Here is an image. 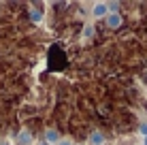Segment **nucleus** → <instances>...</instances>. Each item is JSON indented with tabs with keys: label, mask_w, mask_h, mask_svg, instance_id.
I'll return each instance as SVG.
<instances>
[{
	"label": "nucleus",
	"mask_w": 147,
	"mask_h": 145,
	"mask_svg": "<svg viewBox=\"0 0 147 145\" xmlns=\"http://www.w3.org/2000/svg\"><path fill=\"white\" fill-rule=\"evenodd\" d=\"M30 19H32L34 24H38L40 19H43V11H40V9H30Z\"/></svg>",
	"instance_id": "6"
},
{
	"label": "nucleus",
	"mask_w": 147,
	"mask_h": 145,
	"mask_svg": "<svg viewBox=\"0 0 147 145\" xmlns=\"http://www.w3.org/2000/svg\"><path fill=\"white\" fill-rule=\"evenodd\" d=\"M58 141H60L58 130H53V128H47V130H45V143H47V145H58Z\"/></svg>",
	"instance_id": "3"
},
{
	"label": "nucleus",
	"mask_w": 147,
	"mask_h": 145,
	"mask_svg": "<svg viewBox=\"0 0 147 145\" xmlns=\"http://www.w3.org/2000/svg\"><path fill=\"white\" fill-rule=\"evenodd\" d=\"M83 36H85V38L94 36V26H85V28H83Z\"/></svg>",
	"instance_id": "7"
},
{
	"label": "nucleus",
	"mask_w": 147,
	"mask_h": 145,
	"mask_svg": "<svg viewBox=\"0 0 147 145\" xmlns=\"http://www.w3.org/2000/svg\"><path fill=\"white\" fill-rule=\"evenodd\" d=\"M139 132L143 134V137H147V122H141L139 124Z\"/></svg>",
	"instance_id": "8"
},
{
	"label": "nucleus",
	"mask_w": 147,
	"mask_h": 145,
	"mask_svg": "<svg viewBox=\"0 0 147 145\" xmlns=\"http://www.w3.org/2000/svg\"><path fill=\"white\" fill-rule=\"evenodd\" d=\"M88 143H90V145H105V134L100 132V130H94L92 134H90Z\"/></svg>",
	"instance_id": "4"
},
{
	"label": "nucleus",
	"mask_w": 147,
	"mask_h": 145,
	"mask_svg": "<svg viewBox=\"0 0 147 145\" xmlns=\"http://www.w3.org/2000/svg\"><path fill=\"white\" fill-rule=\"evenodd\" d=\"M58 145H70L68 139H62V141H58Z\"/></svg>",
	"instance_id": "9"
},
{
	"label": "nucleus",
	"mask_w": 147,
	"mask_h": 145,
	"mask_svg": "<svg viewBox=\"0 0 147 145\" xmlns=\"http://www.w3.org/2000/svg\"><path fill=\"white\" fill-rule=\"evenodd\" d=\"M143 145H147V137H145V143H143Z\"/></svg>",
	"instance_id": "11"
},
{
	"label": "nucleus",
	"mask_w": 147,
	"mask_h": 145,
	"mask_svg": "<svg viewBox=\"0 0 147 145\" xmlns=\"http://www.w3.org/2000/svg\"><path fill=\"white\" fill-rule=\"evenodd\" d=\"M105 24H107V28H111V30L121 28V24H124V19H121V13H107V17H105Z\"/></svg>",
	"instance_id": "1"
},
{
	"label": "nucleus",
	"mask_w": 147,
	"mask_h": 145,
	"mask_svg": "<svg viewBox=\"0 0 147 145\" xmlns=\"http://www.w3.org/2000/svg\"><path fill=\"white\" fill-rule=\"evenodd\" d=\"M145 79H147V71H145Z\"/></svg>",
	"instance_id": "12"
},
{
	"label": "nucleus",
	"mask_w": 147,
	"mask_h": 145,
	"mask_svg": "<svg viewBox=\"0 0 147 145\" xmlns=\"http://www.w3.org/2000/svg\"><path fill=\"white\" fill-rule=\"evenodd\" d=\"M38 145H47V143H45V141H40V143H38Z\"/></svg>",
	"instance_id": "10"
},
{
	"label": "nucleus",
	"mask_w": 147,
	"mask_h": 145,
	"mask_svg": "<svg viewBox=\"0 0 147 145\" xmlns=\"http://www.w3.org/2000/svg\"><path fill=\"white\" fill-rule=\"evenodd\" d=\"M107 11H109V9H107V2H98V4L94 7L92 15H94V17H102V15H107Z\"/></svg>",
	"instance_id": "5"
},
{
	"label": "nucleus",
	"mask_w": 147,
	"mask_h": 145,
	"mask_svg": "<svg viewBox=\"0 0 147 145\" xmlns=\"http://www.w3.org/2000/svg\"><path fill=\"white\" fill-rule=\"evenodd\" d=\"M34 143V137L30 130H19L17 134V145H32Z\"/></svg>",
	"instance_id": "2"
}]
</instances>
